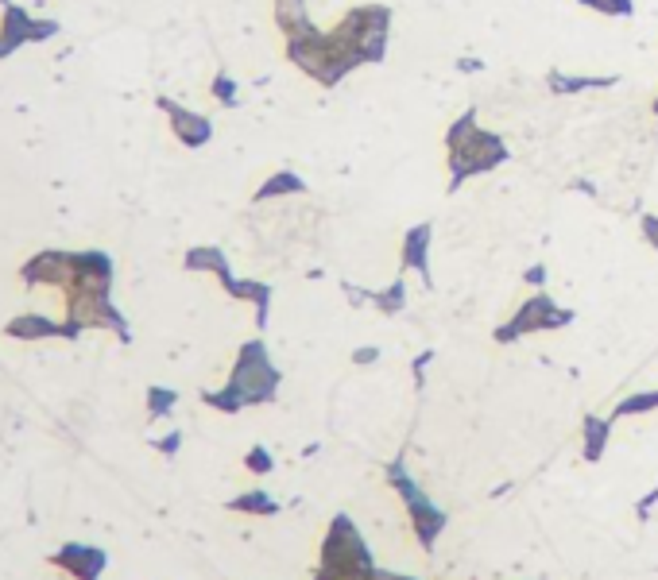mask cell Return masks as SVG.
Returning <instances> with one entry per match:
<instances>
[{
  "label": "cell",
  "instance_id": "cell-1",
  "mask_svg": "<svg viewBox=\"0 0 658 580\" xmlns=\"http://www.w3.org/2000/svg\"><path fill=\"white\" fill-rule=\"evenodd\" d=\"M391 8L384 4H357L345 12V20L333 31L302 28L299 35H287L283 47L287 58L299 66L306 78L318 86H337L345 74H353L364 62H380L388 51Z\"/></svg>",
  "mask_w": 658,
  "mask_h": 580
},
{
  "label": "cell",
  "instance_id": "cell-2",
  "mask_svg": "<svg viewBox=\"0 0 658 580\" xmlns=\"http://www.w3.org/2000/svg\"><path fill=\"white\" fill-rule=\"evenodd\" d=\"M446 151H449V194L461 190V182H469L477 174L496 171L500 163H508V144L496 132L477 128V109L461 113L449 124Z\"/></svg>",
  "mask_w": 658,
  "mask_h": 580
},
{
  "label": "cell",
  "instance_id": "cell-3",
  "mask_svg": "<svg viewBox=\"0 0 658 580\" xmlns=\"http://www.w3.org/2000/svg\"><path fill=\"white\" fill-rule=\"evenodd\" d=\"M275 383H279V372L268 364V352L260 341L240 348L237 372H233V383L221 391V395H206V403L221 406V410H240L244 403H264L275 395Z\"/></svg>",
  "mask_w": 658,
  "mask_h": 580
},
{
  "label": "cell",
  "instance_id": "cell-4",
  "mask_svg": "<svg viewBox=\"0 0 658 580\" xmlns=\"http://www.w3.org/2000/svg\"><path fill=\"white\" fill-rule=\"evenodd\" d=\"M569 321H573L569 310L554 306L546 294H535L504 329H496V341H515V337H523V333H542V329H562Z\"/></svg>",
  "mask_w": 658,
  "mask_h": 580
},
{
  "label": "cell",
  "instance_id": "cell-5",
  "mask_svg": "<svg viewBox=\"0 0 658 580\" xmlns=\"http://www.w3.org/2000/svg\"><path fill=\"white\" fill-rule=\"evenodd\" d=\"M159 109L167 113V120H171V132H175V140H179L182 147H206L210 144V136H213L210 116L194 113V109H186V105L171 101V97H159Z\"/></svg>",
  "mask_w": 658,
  "mask_h": 580
},
{
  "label": "cell",
  "instance_id": "cell-6",
  "mask_svg": "<svg viewBox=\"0 0 658 580\" xmlns=\"http://www.w3.org/2000/svg\"><path fill=\"white\" fill-rule=\"evenodd\" d=\"M430 236H434V229H430L426 221L415 225V229L403 236V267H415L426 283H430V267H426V248H430Z\"/></svg>",
  "mask_w": 658,
  "mask_h": 580
},
{
  "label": "cell",
  "instance_id": "cell-7",
  "mask_svg": "<svg viewBox=\"0 0 658 580\" xmlns=\"http://www.w3.org/2000/svg\"><path fill=\"white\" fill-rule=\"evenodd\" d=\"M287 194H306V182L295 171H275L264 178V186L252 194L256 202H271V198H287Z\"/></svg>",
  "mask_w": 658,
  "mask_h": 580
},
{
  "label": "cell",
  "instance_id": "cell-8",
  "mask_svg": "<svg viewBox=\"0 0 658 580\" xmlns=\"http://www.w3.org/2000/svg\"><path fill=\"white\" fill-rule=\"evenodd\" d=\"M31 16L28 8H20V4H4V12H0V35L12 43V47H20V43H28V28H31Z\"/></svg>",
  "mask_w": 658,
  "mask_h": 580
},
{
  "label": "cell",
  "instance_id": "cell-9",
  "mask_svg": "<svg viewBox=\"0 0 658 580\" xmlns=\"http://www.w3.org/2000/svg\"><path fill=\"white\" fill-rule=\"evenodd\" d=\"M546 86L554 93H581V89H604L616 86V78H593V74H581V78H569V74H546Z\"/></svg>",
  "mask_w": 658,
  "mask_h": 580
},
{
  "label": "cell",
  "instance_id": "cell-10",
  "mask_svg": "<svg viewBox=\"0 0 658 580\" xmlns=\"http://www.w3.org/2000/svg\"><path fill=\"white\" fill-rule=\"evenodd\" d=\"M8 333L12 337H55V333H66V329H59L55 321L39 318V314H28V318H16L12 325H8Z\"/></svg>",
  "mask_w": 658,
  "mask_h": 580
},
{
  "label": "cell",
  "instance_id": "cell-11",
  "mask_svg": "<svg viewBox=\"0 0 658 580\" xmlns=\"http://www.w3.org/2000/svg\"><path fill=\"white\" fill-rule=\"evenodd\" d=\"M186 267L190 271H225L229 263H225V256H221V248H190L186 252Z\"/></svg>",
  "mask_w": 658,
  "mask_h": 580
},
{
  "label": "cell",
  "instance_id": "cell-12",
  "mask_svg": "<svg viewBox=\"0 0 658 580\" xmlns=\"http://www.w3.org/2000/svg\"><path fill=\"white\" fill-rule=\"evenodd\" d=\"M604 437H608V422L589 418V426H585V457H589V461H600V453H604Z\"/></svg>",
  "mask_w": 658,
  "mask_h": 580
},
{
  "label": "cell",
  "instance_id": "cell-13",
  "mask_svg": "<svg viewBox=\"0 0 658 580\" xmlns=\"http://www.w3.org/2000/svg\"><path fill=\"white\" fill-rule=\"evenodd\" d=\"M372 302H376L384 314H399V310H403V302H407V287H403V283H391L384 294H372Z\"/></svg>",
  "mask_w": 658,
  "mask_h": 580
},
{
  "label": "cell",
  "instance_id": "cell-14",
  "mask_svg": "<svg viewBox=\"0 0 658 580\" xmlns=\"http://www.w3.org/2000/svg\"><path fill=\"white\" fill-rule=\"evenodd\" d=\"M593 12H604V16H631V0H577Z\"/></svg>",
  "mask_w": 658,
  "mask_h": 580
},
{
  "label": "cell",
  "instance_id": "cell-15",
  "mask_svg": "<svg viewBox=\"0 0 658 580\" xmlns=\"http://www.w3.org/2000/svg\"><path fill=\"white\" fill-rule=\"evenodd\" d=\"M210 89H213V97H217L221 105H237V82H233L229 74H217Z\"/></svg>",
  "mask_w": 658,
  "mask_h": 580
},
{
  "label": "cell",
  "instance_id": "cell-16",
  "mask_svg": "<svg viewBox=\"0 0 658 580\" xmlns=\"http://www.w3.org/2000/svg\"><path fill=\"white\" fill-rule=\"evenodd\" d=\"M655 406H658V391L655 395H635L628 403H620L616 414H643V410H655Z\"/></svg>",
  "mask_w": 658,
  "mask_h": 580
},
{
  "label": "cell",
  "instance_id": "cell-17",
  "mask_svg": "<svg viewBox=\"0 0 658 580\" xmlns=\"http://www.w3.org/2000/svg\"><path fill=\"white\" fill-rule=\"evenodd\" d=\"M51 35H59V24H55V20H31L28 43H43V39H51Z\"/></svg>",
  "mask_w": 658,
  "mask_h": 580
},
{
  "label": "cell",
  "instance_id": "cell-18",
  "mask_svg": "<svg viewBox=\"0 0 658 580\" xmlns=\"http://www.w3.org/2000/svg\"><path fill=\"white\" fill-rule=\"evenodd\" d=\"M175 403L171 391H151V414H167V406Z\"/></svg>",
  "mask_w": 658,
  "mask_h": 580
},
{
  "label": "cell",
  "instance_id": "cell-19",
  "mask_svg": "<svg viewBox=\"0 0 658 580\" xmlns=\"http://www.w3.org/2000/svg\"><path fill=\"white\" fill-rule=\"evenodd\" d=\"M643 236H647V244L658 252V217L655 213H647V217H643Z\"/></svg>",
  "mask_w": 658,
  "mask_h": 580
},
{
  "label": "cell",
  "instance_id": "cell-20",
  "mask_svg": "<svg viewBox=\"0 0 658 580\" xmlns=\"http://www.w3.org/2000/svg\"><path fill=\"white\" fill-rule=\"evenodd\" d=\"M248 468H256V472H268V468H271L268 453H264V449H256V453L248 457Z\"/></svg>",
  "mask_w": 658,
  "mask_h": 580
},
{
  "label": "cell",
  "instance_id": "cell-21",
  "mask_svg": "<svg viewBox=\"0 0 658 580\" xmlns=\"http://www.w3.org/2000/svg\"><path fill=\"white\" fill-rule=\"evenodd\" d=\"M542 279H546V267H531V271H527V283H535V287H542Z\"/></svg>",
  "mask_w": 658,
  "mask_h": 580
},
{
  "label": "cell",
  "instance_id": "cell-22",
  "mask_svg": "<svg viewBox=\"0 0 658 580\" xmlns=\"http://www.w3.org/2000/svg\"><path fill=\"white\" fill-rule=\"evenodd\" d=\"M12 51H16V47H12V43H8L4 35H0V58H8V55H12Z\"/></svg>",
  "mask_w": 658,
  "mask_h": 580
},
{
  "label": "cell",
  "instance_id": "cell-23",
  "mask_svg": "<svg viewBox=\"0 0 658 580\" xmlns=\"http://www.w3.org/2000/svg\"><path fill=\"white\" fill-rule=\"evenodd\" d=\"M372 356H376V352H372V348H360V352H357V364H368V360H372Z\"/></svg>",
  "mask_w": 658,
  "mask_h": 580
},
{
  "label": "cell",
  "instance_id": "cell-24",
  "mask_svg": "<svg viewBox=\"0 0 658 580\" xmlns=\"http://www.w3.org/2000/svg\"><path fill=\"white\" fill-rule=\"evenodd\" d=\"M655 116H658V97H655Z\"/></svg>",
  "mask_w": 658,
  "mask_h": 580
}]
</instances>
